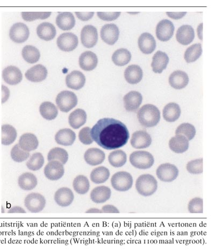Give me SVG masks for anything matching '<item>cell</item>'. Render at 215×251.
Listing matches in <instances>:
<instances>
[{"label":"cell","mask_w":215,"mask_h":251,"mask_svg":"<svg viewBox=\"0 0 215 251\" xmlns=\"http://www.w3.org/2000/svg\"><path fill=\"white\" fill-rule=\"evenodd\" d=\"M91 133L93 141L107 150L124 147L130 138L127 127L122 122L110 118L99 120L93 127Z\"/></svg>","instance_id":"cell-1"},{"label":"cell","mask_w":215,"mask_h":251,"mask_svg":"<svg viewBox=\"0 0 215 251\" xmlns=\"http://www.w3.org/2000/svg\"><path fill=\"white\" fill-rule=\"evenodd\" d=\"M137 118L142 126L152 127L156 126L161 120V112L155 105L147 104L140 109Z\"/></svg>","instance_id":"cell-2"},{"label":"cell","mask_w":215,"mask_h":251,"mask_svg":"<svg viewBox=\"0 0 215 251\" xmlns=\"http://www.w3.org/2000/svg\"><path fill=\"white\" fill-rule=\"evenodd\" d=\"M136 188L138 193L144 197H149L157 191L158 182L150 175H143L137 178Z\"/></svg>","instance_id":"cell-3"},{"label":"cell","mask_w":215,"mask_h":251,"mask_svg":"<svg viewBox=\"0 0 215 251\" xmlns=\"http://www.w3.org/2000/svg\"><path fill=\"white\" fill-rule=\"evenodd\" d=\"M130 163L137 169L146 170L151 168L154 163L153 156L144 151L132 153L130 156Z\"/></svg>","instance_id":"cell-4"},{"label":"cell","mask_w":215,"mask_h":251,"mask_svg":"<svg viewBox=\"0 0 215 251\" xmlns=\"http://www.w3.org/2000/svg\"><path fill=\"white\" fill-rule=\"evenodd\" d=\"M111 183L115 190L126 192L129 191L133 185V178L128 172H119L113 175Z\"/></svg>","instance_id":"cell-5"},{"label":"cell","mask_w":215,"mask_h":251,"mask_svg":"<svg viewBox=\"0 0 215 251\" xmlns=\"http://www.w3.org/2000/svg\"><path fill=\"white\" fill-rule=\"evenodd\" d=\"M56 103L60 111L68 113L77 105L78 98L74 93L65 91L58 94L56 98Z\"/></svg>","instance_id":"cell-6"},{"label":"cell","mask_w":215,"mask_h":251,"mask_svg":"<svg viewBox=\"0 0 215 251\" xmlns=\"http://www.w3.org/2000/svg\"><path fill=\"white\" fill-rule=\"evenodd\" d=\"M24 205L31 213H40L46 207V200L42 195L33 193L27 195L24 200Z\"/></svg>","instance_id":"cell-7"},{"label":"cell","mask_w":215,"mask_h":251,"mask_svg":"<svg viewBox=\"0 0 215 251\" xmlns=\"http://www.w3.org/2000/svg\"><path fill=\"white\" fill-rule=\"evenodd\" d=\"M78 38L73 33L66 32L60 35L57 41L58 47L62 51L71 52L78 46Z\"/></svg>","instance_id":"cell-8"},{"label":"cell","mask_w":215,"mask_h":251,"mask_svg":"<svg viewBox=\"0 0 215 251\" xmlns=\"http://www.w3.org/2000/svg\"><path fill=\"white\" fill-rule=\"evenodd\" d=\"M156 174L159 180L163 182H170L176 179L179 175V170L175 165L166 163L160 165Z\"/></svg>","instance_id":"cell-9"},{"label":"cell","mask_w":215,"mask_h":251,"mask_svg":"<svg viewBox=\"0 0 215 251\" xmlns=\"http://www.w3.org/2000/svg\"><path fill=\"white\" fill-rule=\"evenodd\" d=\"M30 31L25 25L22 23L14 24L10 29L9 36L13 42L16 43L25 42L28 39Z\"/></svg>","instance_id":"cell-10"},{"label":"cell","mask_w":215,"mask_h":251,"mask_svg":"<svg viewBox=\"0 0 215 251\" xmlns=\"http://www.w3.org/2000/svg\"><path fill=\"white\" fill-rule=\"evenodd\" d=\"M81 40L83 46L88 49L96 46L98 40V33L96 27L88 25L82 28Z\"/></svg>","instance_id":"cell-11"},{"label":"cell","mask_w":215,"mask_h":251,"mask_svg":"<svg viewBox=\"0 0 215 251\" xmlns=\"http://www.w3.org/2000/svg\"><path fill=\"white\" fill-rule=\"evenodd\" d=\"M63 164L57 160L49 161L44 168V175L48 180L56 181L61 178L64 175Z\"/></svg>","instance_id":"cell-12"},{"label":"cell","mask_w":215,"mask_h":251,"mask_svg":"<svg viewBox=\"0 0 215 251\" xmlns=\"http://www.w3.org/2000/svg\"><path fill=\"white\" fill-rule=\"evenodd\" d=\"M175 27L171 21L163 20L159 22L156 27V36L159 40L167 42L174 34Z\"/></svg>","instance_id":"cell-13"},{"label":"cell","mask_w":215,"mask_h":251,"mask_svg":"<svg viewBox=\"0 0 215 251\" xmlns=\"http://www.w3.org/2000/svg\"><path fill=\"white\" fill-rule=\"evenodd\" d=\"M130 142L132 147L135 149H145L151 146L152 138L146 131L140 130L132 134Z\"/></svg>","instance_id":"cell-14"},{"label":"cell","mask_w":215,"mask_h":251,"mask_svg":"<svg viewBox=\"0 0 215 251\" xmlns=\"http://www.w3.org/2000/svg\"><path fill=\"white\" fill-rule=\"evenodd\" d=\"M119 30L115 24L104 25L101 30V37L103 41L110 46H113L119 40Z\"/></svg>","instance_id":"cell-15"},{"label":"cell","mask_w":215,"mask_h":251,"mask_svg":"<svg viewBox=\"0 0 215 251\" xmlns=\"http://www.w3.org/2000/svg\"><path fill=\"white\" fill-rule=\"evenodd\" d=\"M143 101L142 94L136 91L126 94L123 98L124 107L129 112H135L139 109Z\"/></svg>","instance_id":"cell-16"},{"label":"cell","mask_w":215,"mask_h":251,"mask_svg":"<svg viewBox=\"0 0 215 251\" xmlns=\"http://www.w3.org/2000/svg\"><path fill=\"white\" fill-rule=\"evenodd\" d=\"M4 81L10 85H18L23 79L22 72L17 67L9 66L2 72Z\"/></svg>","instance_id":"cell-17"},{"label":"cell","mask_w":215,"mask_h":251,"mask_svg":"<svg viewBox=\"0 0 215 251\" xmlns=\"http://www.w3.org/2000/svg\"><path fill=\"white\" fill-rule=\"evenodd\" d=\"M54 201L60 207H68L73 202L74 196L69 188L63 187L58 189L54 194Z\"/></svg>","instance_id":"cell-18"},{"label":"cell","mask_w":215,"mask_h":251,"mask_svg":"<svg viewBox=\"0 0 215 251\" xmlns=\"http://www.w3.org/2000/svg\"><path fill=\"white\" fill-rule=\"evenodd\" d=\"M48 75V70L45 66L38 64L25 72V76L27 80L33 82H40L45 80Z\"/></svg>","instance_id":"cell-19"},{"label":"cell","mask_w":215,"mask_h":251,"mask_svg":"<svg viewBox=\"0 0 215 251\" xmlns=\"http://www.w3.org/2000/svg\"><path fill=\"white\" fill-rule=\"evenodd\" d=\"M86 77L80 71H74L66 76V83L68 87L74 90H79L85 84Z\"/></svg>","instance_id":"cell-20"},{"label":"cell","mask_w":215,"mask_h":251,"mask_svg":"<svg viewBox=\"0 0 215 251\" xmlns=\"http://www.w3.org/2000/svg\"><path fill=\"white\" fill-rule=\"evenodd\" d=\"M139 46L142 53L149 54L156 48V41L149 33H142L139 39Z\"/></svg>","instance_id":"cell-21"},{"label":"cell","mask_w":215,"mask_h":251,"mask_svg":"<svg viewBox=\"0 0 215 251\" xmlns=\"http://www.w3.org/2000/svg\"><path fill=\"white\" fill-rule=\"evenodd\" d=\"M194 37V30L191 26L189 25L180 27L176 34V40L184 46H188L193 41Z\"/></svg>","instance_id":"cell-22"},{"label":"cell","mask_w":215,"mask_h":251,"mask_svg":"<svg viewBox=\"0 0 215 251\" xmlns=\"http://www.w3.org/2000/svg\"><path fill=\"white\" fill-rule=\"evenodd\" d=\"M189 82V75L184 71H174L169 77V83L170 86L176 89L185 88L188 85Z\"/></svg>","instance_id":"cell-23"},{"label":"cell","mask_w":215,"mask_h":251,"mask_svg":"<svg viewBox=\"0 0 215 251\" xmlns=\"http://www.w3.org/2000/svg\"><path fill=\"white\" fill-rule=\"evenodd\" d=\"M79 61L81 69L86 71H91L96 68L98 59L95 53L86 51L81 54Z\"/></svg>","instance_id":"cell-24"},{"label":"cell","mask_w":215,"mask_h":251,"mask_svg":"<svg viewBox=\"0 0 215 251\" xmlns=\"http://www.w3.org/2000/svg\"><path fill=\"white\" fill-rule=\"evenodd\" d=\"M86 162L91 166L101 164L106 158L105 153L97 148H91L86 151L84 155Z\"/></svg>","instance_id":"cell-25"},{"label":"cell","mask_w":215,"mask_h":251,"mask_svg":"<svg viewBox=\"0 0 215 251\" xmlns=\"http://www.w3.org/2000/svg\"><path fill=\"white\" fill-rule=\"evenodd\" d=\"M169 63V57L166 53L157 51L152 58L151 66L153 71L156 74H162L167 69Z\"/></svg>","instance_id":"cell-26"},{"label":"cell","mask_w":215,"mask_h":251,"mask_svg":"<svg viewBox=\"0 0 215 251\" xmlns=\"http://www.w3.org/2000/svg\"><path fill=\"white\" fill-rule=\"evenodd\" d=\"M143 76L142 69L140 66L137 65H131L128 66L124 72L126 81L132 85L139 83L142 80Z\"/></svg>","instance_id":"cell-27"},{"label":"cell","mask_w":215,"mask_h":251,"mask_svg":"<svg viewBox=\"0 0 215 251\" xmlns=\"http://www.w3.org/2000/svg\"><path fill=\"white\" fill-rule=\"evenodd\" d=\"M112 192L110 189L106 186H98L91 193V199L96 203H103L107 201L111 197Z\"/></svg>","instance_id":"cell-28"},{"label":"cell","mask_w":215,"mask_h":251,"mask_svg":"<svg viewBox=\"0 0 215 251\" xmlns=\"http://www.w3.org/2000/svg\"><path fill=\"white\" fill-rule=\"evenodd\" d=\"M169 147L176 153H183L189 148V141L185 136L176 135L170 139Z\"/></svg>","instance_id":"cell-29"},{"label":"cell","mask_w":215,"mask_h":251,"mask_svg":"<svg viewBox=\"0 0 215 251\" xmlns=\"http://www.w3.org/2000/svg\"><path fill=\"white\" fill-rule=\"evenodd\" d=\"M37 34L43 40L51 41L56 35V27L48 22H44L38 26Z\"/></svg>","instance_id":"cell-30"},{"label":"cell","mask_w":215,"mask_h":251,"mask_svg":"<svg viewBox=\"0 0 215 251\" xmlns=\"http://www.w3.org/2000/svg\"><path fill=\"white\" fill-rule=\"evenodd\" d=\"M19 144L22 149L30 152L37 149L39 142L34 134L27 133L21 136Z\"/></svg>","instance_id":"cell-31"},{"label":"cell","mask_w":215,"mask_h":251,"mask_svg":"<svg viewBox=\"0 0 215 251\" xmlns=\"http://www.w3.org/2000/svg\"><path fill=\"white\" fill-rule=\"evenodd\" d=\"M56 24L60 29L64 31L70 30L75 25V20L72 13L64 12L60 13L57 17Z\"/></svg>","instance_id":"cell-32"},{"label":"cell","mask_w":215,"mask_h":251,"mask_svg":"<svg viewBox=\"0 0 215 251\" xmlns=\"http://www.w3.org/2000/svg\"><path fill=\"white\" fill-rule=\"evenodd\" d=\"M76 135L70 129H64L59 130L55 136L56 143L63 146H71L75 141Z\"/></svg>","instance_id":"cell-33"},{"label":"cell","mask_w":215,"mask_h":251,"mask_svg":"<svg viewBox=\"0 0 215 251\" xmlns=\"http://www.w3.org/2000/svg\"><path fill=\"white\" fill-rule=\"evenodd\" d=\"M87 114L85 111L81 109H77L72 113L69 118L70 126L74 129H78L86 122Z\"/></svg>","instance_id":"cell-34"},{"label":"cell","mask_w":215,"mask_h":251,"mask_svg":"<svg viewBox=\"0 0 215 251\" xmlns=\"http://www.w3.org/2000/svg\"><path fill=\"white\" fill-rule=\"evenodd\" d=\"M181 113V109L178 104L169 103L163 109V118L168 122H174L179 119Z\"/></svg>","instance_id":"cell-35"},{"label":"cell","mask_w":215,"mask_h":251,"mask_svg":"<svg viewBox=\"0 0 215 251\" xmlns=\"http://www.w3.org/2000/svg\"><path fill=\"white\" fill-rule=\"evenodd\" d=\"M19 185L23 190L28 191L34 189L37 185V177L31 173H25L19 177Z\"/></svg>","instance_id":"cell-36"},{"label":"cell","mask_w":215,"mask_h":251,"mask_svg":"<svg viewBox=\"0 0 215 251\" xmlns=\"http://www.w3.org/2000/svg\"><path fill=\"white\" fill-rule=\"evenodd\" d=\"M131 59V54L126 49H119L115 51L112 56L113 63L117 66H123L127 65Z\"/></svg>","instance_id":"cell-37"},{"label":"cell","mask_w":215,"mask_h":251,"mask_svg":"<svg viewBox=\"0 0 215 251\" xmlns=\"http://www.w3.org/2000/svg\"><path fill=\"white\" fill-rule=\"evenodd\" d=\"M40 111L43 118L48 121L54 120L58 114V109L50 102L42 103L40 105Z\"/></svg>","instance_id":"cell-38"},{"label":"cell","mask_w":215,"mask_h":251,"mask_svg":"<svg viewBox=\"0 0 215 251\" xmlns=\"http://www.w3.org/2000/svg\"><path fill=\"white\" fill-rule=\"evenodd\" d=\"M109 176V170L105 167L100 166L92 171L91 179L94 183L100 184L106 182Z\"/></svg>","instance_id":"cell-39"},{"label":"cell","mask_w":215,"mask_h":251,"mask_svg":"<svg viewBox=\"0 0 215 251\" xmlns=\"http://www.w3.org/2000/svg\"><path fill=\"white\" fill-rule=\"evenodd\" d=\"M22 57L30 64H34L40 60L41 53L39 50L32 46H25L22 51Z\"/></svg>","instance_id":"cell-40"},{"label":"cell","mask_w":215,"mask_h":251,"mask_svg":"<svg viewBox=\"0 0 215 251\" xmlns=\"http://www.w3.org/2000/svg\"><path fill=\"white\" fill-rule=\"evenodd\" d=\"M109 162L114 167H120L123 166L127 160V156L122 150L114 151L110 153L108 157Z\"/></svg>","instance_id":"cell-41"},{"label":"cell","mask_w":215,"mask_h":251,"mask_svg":"<svg viewBox=\"0 0 215 251\" xmlns=\"http://www.w3.org/2000/svg\"><path fill=\"white\" fill-rule=\"evenodd\" d=\"M17 137V131L15 127L9 125L2 126V144L4 146H9L13 144Z\"/></svg>","instance_id":"cell-42"},{"label":"cell","mask_w":215,"mask_h":251,"mask_svg":"<svg viewBox=\"0 0 215 251\" xmlns=\"http://www.w3.org/2000/svg\"><path fill=\"white\" fill-rule=\"evenodd\" d=\"M73 186L77 193L84 195L89 191L90 183L87 177L81 175L74 178Z\"/></svg>","instance_id":"cell-43"},{"label":"cell","mask_w":215,"mask_h":251,"mask_svg":"<svg viewBox=\"0 0 215 251\" xmlns=\"http://www.w3.org/2000/svg\"><path fill=\"white\" fill-rule=\"evenodd\" d=\"M202 53V49L201 44L192 45L186 50L184 58L187 63H193L199 58Z\"/></svg>","instance_id":"cell-44"},{"label":"cell","mask_w":215,"mask_h":251,"mask_svg":"<svg viewBox=\"0 0 215 251\" xmlns=\"http://www.w3.org/2000/svg\"><path fill=\"white\" fill-rule=\"evenodd\" d=\"M69 154L66 151L62 148H54L49 151L48 155V161L57 160L63 165L68 162Z\"/></svg>","instance_id":"cell-45"},{"label":"cell","mask_w":215,"mask_h":251,"mask_svg":"<svg viewBox=\"0 0 215 251\" xmlns=\"http://www.w3.org/2000/svg\"><path fill=\"white\" fill-rule=\"evenodd\" d=\"M176 135L185 136L189 141L193 139L196 135L195 127L190 124H183L180 125L175 131Z\"/></svg>","instance_id":"cell-46"},{"label":"cell","mask_w":215,"mask_h":251,"mask_svg":"<svg viewBox=\"0 0 215 251\" xmlns=\"http://www.w3.org/2000/svg\"><path fill=\"white\" fill-rule=\"evenodd\" d=\"M44 164V158L41 153L33 154L27 161L26 166L30 170L36 171L40 170Z\"/></svg>","instance_id":"cell-47"},{"label":"cell","mask_w":215,"mask_h":251,"mask_svg":"<svg viewBox=\"0 0 215 251\" xmlns=\"http://www.w3.org/2000/svg\"><path fill=\"white\" fill-rule=\"evenodd\" d=\"M11 157L16 162L22 163L28 159L30 153L22 149L19 144H16L11 151Z\"/></svg>","instance_id":"cell-48"},{"label":"cell","mask_w":215,"mask_h":251,"mask_svg":"<svg viewBox=\"0 0 215 251\" xmlns=\"http://www.w3.org/2000/svg\"><path fill=\"white\" fill-rule=\"evenodd\" d=\"M21 14L24 21L31 22L38 19H47L51 16V12H22Z\"/></svg>","instance_id":"cell-49"},{"label":"cell","mask_w":215,"mask_h":251,"mask_svg":"<svg viewBox=\"0 0 215 251\" xmlns=\"http://www.w3.org/2000/svg\"><path fill=\"white\" fill-rule=\"evenodd\" d=\"M187 170L190 174L200 175L203 173V159H198L190 161L187 165Z\"/></svg>","instance_id":"cell-50"},{"label":"cell","mask_w":215,"mask_h":251,"mask_svg":"<svg viewBox=\"0 0 215 251\" xmlns=\"http://www.w3.org/2000/svg\"><path fill=\"white\" fill-rule=\"evenodd\" d=\"M203 199L199 198L192 199L189 203L188 208L191 213H203Z\"/></svg>","instance_id":"cell-51"},{"label":"cell","mask_w":215,"mask_h":251,"mask_svg":"<svg viewBox=\"0 0 215 251\" xmlns=\"http://www.w3.org/2000/svg\"><path fill=\"white\" fill-rule=\"evenodd\" d=\"M91 129L89 127H86L82 129L79 133L80 141L85 145H90L93 143V139L91 136Z\"/></svg>","instance_id":"cell-52"},{"label":"cell","mask_w":215,"mask_h":251,"mask_svg":"<svg viewBox=\"0 0 215 251\" xmlns=\"http://www.w3.org/2000/svg\"><path fill=\"white\" fill-rule=\"evenodd\" d=\"M121 13L120 12H97L99 18L103 21H112L118 19Z\"/></svg>","instance_id":"cell-53"},{"label":"cell","mask_w":215,"mask_h":251,"mask_svg":"<svg viewBox=\"0 0 215 251\" xmlns=\"http://www.w3.org/2000/svg\"><path fill=\"white\" fill-rule=\"evenodd\" d=\"M75 14L79 20L87 21L91 20L95 14L94 12H75Z\"/></svg>","instance_id":"cell-54"},{"label":"cell","mask_w":215,"mask_h":251,"mask_svg":"<svg viewBox=\"0 0 215 251\" xmlns=\"http://www.w3.org/2000/svg\"><path fill=\"white\" fill-rule=\"evenodd\" d=\"M101 211L102 213H119V210L112 205H104Z\"/></svg>","instance_id":"cell-55"},{"label":"cell","mask_w":215,"mask_h":251,"mask_svg":"<svg viewBox=\"0 0 215 251\" xmlns=\"http://www.w3.org/2000/svg\"><path fill=\"white\" fill-rule=\"evenodd\" d=\"M167 15L169 17V18H172L174 20H179L183 18L186 14V12H180V13H175V12H167Z\"/></svg>","instance_id":"cell-56"},{"label":"cell","mask_w":215,"mask_h":251,"mask_svg":"<svg viewBox=\"0 0 215 251\" xmlns=\"http://www.w3.org/2000/svg\"><path fill=\"white\" fill-rule=\"evenodd\" d=\"M2 103L6 102L9 99L10 96V92L8 88L3 85L2 86Z\"/></svg>","instance_id":"cell-57"},{"label":"cell","mask_w":215,"mask_h":251,"mask_svg":"<svg viewBox=\"0 0 215 251\" xmlns=\"http://www.w3.org/2000/svg\"><path fill=\"white\" fill-rule=\"evenodd\" d=\"M9 213H25V211L21 207H15L8 211Z\"/></svg>","instance_id":"cell-58"},{"label":"cell","mask_w":215,"mask_h":251,"mask_svg":"<svg viewBox=\"0 0 215 251\" xmlns=\"http://www.w3.org/2000/svg\"><path fill=\"white\" fill-rule=\"evenodd\" d=\"M87 213H102V211L100 210H98V209H91L89 210H88L87 212H86Z\"/></svg>","instance_id":"cell-59"}]
</instances>
